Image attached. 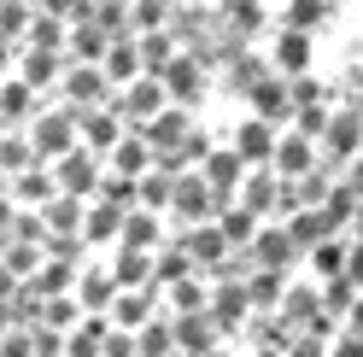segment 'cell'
Listing matches in <instances>:
<instances>
[{
	"mask_svg": "<svg viewBox=\"0 0 363 357\" xmlns=\"http://www.w3.org/2000/svg\"><path fill=\"white\" fill-rule=\"evenodd\" d=\"M176 6H188V0H176Z\"/></svg>",
	"mask_w": 363,
	"mask_h": 357,
	"instance_id": "63",
	"label": "cell"
},
{
	"mask_svg": "<svg viewBox=\"0 0 363 357\" xmlns=\"http://www.w3.org/2000/svg\"><path fill=\"white\" fill-rule=\"evenodd\" d=\"M141 129H147V141H152L158 152H170V147H182V141H188V129H194V106L170 100L164 111H152V118H147Z\"/></svg>",
	"mask_w": 363,
	"mask_h": 357,
	"instance_id": "15",
	"label": "cell"
},
{
	"mask_svg": "<svg viewBox=\"0 0 363 357\" xmlns=\"http://www.w3.org/2000/svg\"><path fill=\"white\" fill-rule=\"evenodd\" d=\"M106 47H111V35L94 24V18H77V24H71V47H65L71 59H88V64H100V59H106Z\"/></svg>",
	"mask_w": 363,
	"mask_h": 357,
	"instance_id": "36",
	"label": "cell"
},
{
	"mask_svg": "<svg viewBox=\"0 0 363 357\" xmlns=\"http://www.w3.org/2000/svg\"><path fill=\"white\" fill-rule=\"evenodd\" d=\"M30 141H35V152L41 159H65V152H71L77 141H82V129H77V106L65 100V106H41L35 111V123H30Z\"/></svg>",
	"mask_w": 363,
	"mask_h": 357,
	"instance_id": "2",
	"label": "cell"
},
{
	"mask_svg": "<svg viewBox=\"0 0 363 357\" xmlns=\"http://www.w3.org/2000/svg\"><path fill=\"white\" fill-rule=\"evenodd\" d=\"M111 94H118V82L106 76V64L71 59V71L59 76V100H71V106H106Z\"/></svg>",
	"mask_w": 363,
	"mask_h": 357,
	"instance_id": "4",
	"label": "cell"
},
{
	"mask_svg": "<svg viewBox=\"0 0 363 357\" xmlns=\"http://www.w3.org/2000/svg\"><path fill=\"white\" fill-rule=\"evenodd\" d=\"M77 276H82V264H65V258H41V270L30 276L41 293H71L77 287Z\"/></svg>",
	"mask_w": 363,
	"mask_h": 357,
	"instance_id": "41",
	"label": "cell"
},
{
	"mask_svg": "<svg viewBox=\"0 0 363 357\" xmlns=\"http://www.w3.org/2000/svg\"><path fill=\"white\" fill-rule=\"evenodd\" d=\"M30 164H48V159L35 152L30 129H0V170H6V176H18V170H30Z\"/></svg>",
	"mask_w": 363,
	"mask_h": 357,
	"instance_id": "31",
	"label": "cell"
},
{
	"mask_svg": "<svg viewBox=\"0 0 363 357\" xmlns=\"http://www.w3.org/2000/svg\"><path fill=\"white\" fill-rule=\"evenodd\" d=\"M357 152H363V111H357V106H352V111H334L328 129H323V159L346 170Z\"/></svg>",
	"mask_w": 363,
	"mask_h": 357,
	"instance_id": "7",
	"label": "cell"
},
{
	"mask_svg": "<svg viewBox=\"0 0 363 357\" xmlns=\"http://www.w3.org/2000/svg\"><path fill=\"white\" fill-rule=\"evenodd\" d=\"M287 24H293V30H311V24H316V0H293Z\"/></svg>",
	"mask_w": 363,
	"mask_h": 357,
	"instance_id": "54",
	"label": "cell"
},
{
	"mask_svg": "<svg viewBox=\"0 0 363 357\" xmlns=\"http://www.w3.org/2000/svg\"><path fill=\"white\" fill-rule=\"evenodd\" d=\"M252 357H287V351H276V346H252Z\"/></svg>",
	"mask_w": 363,
	"mask_h": 357,
	"instance_id": "60",
	"label": "cell"
},
{
	"mask_svg": "<svg viewBox=\"0 0 363 357\" xmlns=\"http://www.w3.org/2000/svg\"><path fill=\"white\" fill-rule=\"evenodd\" d=\"M158 310H164V287H118V299H111V322L118 328H141V322H152Z\"/></svg>",
	"mask_w": 363,
	"mask_h": 357,
	"instance_id": "10",
	"label": "cell"
},
{
	"mask_svg": "<svg viewBox=\"0 0 363 357\" xmlns=\"http://www.w3.org/2000/svg\"><path fill=\"white\" fill-rule=\"evenodd\" d=\"M170 357H199V351H182V346H176V351H170Z\"/></svg>",
	"mask_w": 363,
	"mask_h": 357,
	"instance_id": "61",
	"label": "cell"
},
{
	"mask_svg": "<svg viewBox=\"0 0 363 357\" xmlns=\"http://www.w3.org/2000/svg\"><path fill=\"white\" fill-rule=\"evenodd\" d=\"M246 334H252V346H276V351H287L299 328H293V322L281 317V310H252V322H246Z\"/></svg>",
	"mask_w": 363,
	"mask_h": 357,
	"instance_id": "32",
	"label": "cell"
},
{
	"mask_svg": "<svg viewBox=\"0 0 363 357\" xmlns=\"http://www.w3.org/2000/svg\"><path fill=\"white\" fill-rule=\"evenodd\" d=\"M123 217L129 205H111V199H88V217H82V234H88V246H118V234H123Z\"/></svg>",
	"mask_w": 363,
	"mask_h": 357,
	"instance_id": "19",
	"label": "cell"
},
{
	"mask_svg": "<svg viewBox=\"0 0 363 357\" xmlns=\"http://www.w3.org/2000/svg\"><path fill=\"white\" fill-rule=\"evenodd\" d=\"M24 47H71V18H53V12H35L30 30H24Z\"/></svg>",
	"mask_w": 363,
	"mask_h": 357,
	"instance_id": "37",
	"label": "cell"
},
{
	"mask_svg": "<svg viewBox=\"0 0 363 357\" xmlns=\"http://www.w3.org/2000/svg\"><path fill=\"white\" fill-rule=\"evenodd\" d=\"M211 305V276H188V281H176V287H164V310H206Z\"/></svg>",
	"mask_w": 363,
	"mask_h": 357,
	"instance_id": "38",
	"label": "cell"
},
{
	"mask_svg": "<svg viewBox=\"0 0 363 357\" xmlns=\"http://www.w3.org/2000/svg\"><path fill=\"white\" fill-rule=\"evenodd\" d=\"M94 199H111V205H141V176H123V170H111V164H106Z\"/></svg>",
	"mask_w": 363,
	"mask_h": 357,
	"instance_id": "42",
	"label": "cell"
},
{
	"mask_svg": "<svg viewBox=\"0 0 363 357\" xmlns=\"http://www.w3.org/2000/svg\"><path fill=\"white\" fill-rule=\"evenodd\" d=\"M346 182H352V188H357V199H363V152H357V159L346 164Z\"/></svg>",
	"mask_w": 363,
	"mask_h": 357,
	"instance_id": "58",
	"label": "cell"
},
{
	"mask_svg": "<svg viewBox=\"0 0 363 357\" xmlns=\"http://www.w3.org/2000/svg\"><path fill=\"white\" fill-rule=\"evenodd\" d=\"M35 12H53V18H94V0H35Z\"/></svg>",
	"mask_w": 363,
	"mask_h": 357,
	"instance_id": "50",
	"label": "cell"
},
{
	"mask_svg": "<svg viewBox=\"0 0 363 357\" xmlns=\"http://www.w3.org/2000/svg\"><path fill=\"white\" fill-rule=\"evenodd\" d=\"M82 299H77V287H71V293H48V310H41V322H53V328H65V334H71L77 322H82Z\"/></svg>",
	"mask_w": 363,
	"mask_h": 357,
	"instance_id": "43",
	"label": "cell"
},
{
	"mask_svg": "<svg viewBox=\"0 0 363 357\" xmlns=\"http://www.w3.org/2000/svg\"><path fill=\"white\" fill-rule=\"evenodd\" d=\"M316 164H323V141L305 135V129H287L281 147H276V170L287 176V182H299V176H311Z\"/></svg>",
	"mask_w": 363,
	"mask_h": 357,
	"instance_id": "12",
	"label": "cell"
},
{
	"mask_svg": "<svg viewBox=\"0 0 363 357\" xmlns=\"http://www.w3.org/2000/svg\"><path fill=\"white\" fill-rule=\"evenodd\" d=\"M352 240H357V234H352ZM346 276H352V281L363 287V240H357V246H352V264H346Z\"/></svg>",
	"mask_w": 363,
	"mask_h": 357,
	"instance_id": "57",
	"label": "cell"
},
{
	"mask_svg": "<svg viewBox=\"0 0 363 357\" xmlns=\"http://www.w3.org/2000/svg\"><path fill=\"white\" fill-rule=\"evenodd\" d=\"M164 88H170V100L199 106V94H206V64H199L194 53H176V59H170V71H164Z\"/></svg>",
	"mask_w": 363,
	"mask_h": 357,
	"instance_id": "22",
	"label": "cell"
},
{
	"mask_svg": "<svg viewBox=\"0 0 363 357\" xmlns=\"http://www.w3.org/2000/svg\"><path fill=\"white\" fill-rule=\"evenodd\" d=\"M41 217H48V229H53V234H82L88 199H82V193H59L53 205H41Z\"/></svg>",
	"mask_w": 363,
	"mask_h": 357,
	"instance_id": "35",
	"label": "cell"
},
{
	"mask_svg": "<svg viewBox=\"0 0 363 357\" xmlns=\"http://www.w3.org/2000/svg\"><path fill=\"white\" fill-rule=\"evenodd\" d=\"M129 12H135V35H147L176 18V0H129Z\"/></svg>",
	"mask_w": 363,
	"mask_h": 357,
	"instance_id": "44",
	"label": "cell"
},
{
	"mask_svg": "<svg viewBox=\"0 0 363 357\" xmlns=\"http://www.w3.org/2000/svg\"><path fill=\"white\" fill-rule=\"evenodd\" d=\"M88 234H48V258H65V264H88Z\"/></svg>",
	"mask_w": 363,
	"mask_h": 357,
	"instance_id": "47",
	"label": "cell"
},
{
	"mask_svg": "<svg viewBox=\"0 0 363 357\" xmlns=\"http://www.w3.org/2000/svg\"><path fill=\"white\" fill-rule=\"evenodd\" d=\"M223 340H229V334H223V322L211 317V305H206V310H182V317H176V346H182V351L217 357Z\"/></svg>",
	"mask_w": 363,
	"mask_h": 357,
	"instance_id": "8",
	"label": "cell"
},
{
	"mask_svg": "<svg viewBox=\"0 0 363 357\" xmlns=\"http://www.w3.org/2000/svg\"><path fill=\"white\" fill-rule=\"evenodd\" d=\"M111 276H118V287H152V252L147 246H111Z\"/></svg>",
	"mask_w": 363,
	"mask_h": 357,
	"instance_id": "28",
	"label": "cell"
},
{
	"mask_svg": "<svg viewBox=\"0 0 363 357\" xmlns=\"http://www.w3.org/2000/svg\"><path fill=\"white\" fill-rule=\"evenodd\" d=\"M77 129H82V147H94V152H111L123 135H129V118L118 106H77Z\"/></svg>",
	"mask_w": 363,
	"mask_h": 357,
	"instance_id": "6",
	"label": "cell"
},
{
	"mask_svg": "<svg viewBox=\"0 0 363 357\" xmlns=\"http://www.w3.org/2000/svg\"><path fill=\"white\" fill-rule=\"evenodd\" d=\"M211 317L223 322V334H240L252 322V293H246V281H211Z\"/></svg>",
	"mask_w": 363,
	"mask_h": 357,
	"instance_id": "14",
	"label": "cell"
},
{
	"mask_svg": "<svg viewBox=\"0 0 363 357\" xmlns=\"http://www.w3.org/2000/svg\"><path fill=\"white\" fill-rule=\"evenodd\" d=\"M100 64H106V76L118 82V88H123V82H135V76L147 71V59H141V35H118V41L106 47V59H100Z\"/></svg>",
	"mask_w": 363,
	"mask_h": 357,
	"instance_id": "25",
	"label": "cell"
},
{
	"mask_svg": "<svg viewBox=\"0 0 363 357\" xmlns=\"http://www.w3.org/2000/svg\"><path fill=\"white\" fill-rule=\"evenodd\" d=\"M106 164H111V170H123V176H147V170L158 164V147L147 141V129H141V123H129V135L106 152Z\"/></svg>",
	"mask_w": 363,
	"mask_h": 357,
	"instance_id": "16",
	"label": "cell"
},
{
	"mask_svg": "<svg viewBox=\"0 0 363 357\" xmlns=\"http://www.w3.org/2000/svg\"><path fill=\"white\" fill-rule=\"evenodd\" d=\"M176 53H182V35H176L170 24H164V30H147V35H141V59H147V71H158V76H164Z\"/></svg>",
	"mask_w": 363,
	"mask_h": 357,
	"instance_id": "39",
	"label": "cell"
},
{
	"mask_svg": "<svg viewBox=\"0 0 363 357\" xmlns=\"http://www.w3.org/2000/svg\"><path fill=\"white\" fill-rule=\"evenodd\" d=\"M328 357H363V334H352V328H346V334H340V340L328 346Z\"/></svg>",
	"mask_w": 363,
	"mask_h": 357,
	"instance_id": "53",
	"label": "cell"
},
{
	"mask_svg": "<svg viewBox=\"0 0 363 357\" xmlns=\"http://www.w3.org/2000/svg\"><path fill=\"white\" fill-rule=\"evenodd\" d=\"M135 340H141V357H170L176 351V310H158L152 322H141Z\"/></svg>",
	"mask_w": 363,
	"mask_h": 357,
	"instance_id": "33",
	"label": "cell"
},
{
	"mask_svg": "<svg viewBox=\"0 0 363 357\" xmlns=\"http://www.w3.org/2000/svg\"><path fill=\"white\" fill-rule=\"evenodd\" d=\"M276 147H281V123L258 118V111L235 129V152H240L246 164H276Z\"/></svg>",
	"mask_w": 363,
	"mask_h": 357,
	"instance_id": "11",
	"label": "cell"
},
{
	"mask_svg": "<svg viewBox=\"0 0 363 357\" xmlns=\"http://www.w3.org/2000/svg\"><path fill=\"white\" fill-rule=\"evenodd\" d=\"M334 111H323V100H305V106H293V129H305V135L323 141V129H328Z\"/></svg>",
	"mask_w": 363,
	"mask_h": 357,
	"instance_id": "48",
	"label": "cell"
},
{
	"mask_svg": "<svg viewBox=\"0 0 363 357\" xmlns=\"http://www.w3.org/2000/svg\"><path fill=\"white\" fill-rule=\"evenodd\" d=\"M65 188H59V176H53V164H30V170H18L12 176V199H18V205H53V199H59Z\"/></svg>",
	"mask_w": 363,
	"mask_h": 357,
	"instance_id": "20",
	"label": "cell"
},
{
	"mask_svg": "<svg viewBox=\"0 0 363 357\" xmlns=\"http://www.w3.org/2000/svg\"><path fill=\"white\" fill-rule=\"evenodd\" d=\"M276 64H281V76H305V71H311V41H305V30L287 24V35L276 41Z\"/></svg>",
	"mask_w": 363,
	"mask_h": 357,
	"instance_id": "40",
	"label": "cell"
},
{
	"mask_svg": "<svg viewBox=\"0 0 363 357\" xmlns=\"http://www.w3.org/2000/svg\"><path fill=\"white\" fill-rule=\"evenodd\" d=\"M111 106H118L129 123H147L152 111H164V106H170V88H164V76H158V71H141L135 82H123L118 94H111Z\"/></svg>",
	"mask_w": 363,
	"mask_h": 357,
	"instance_id": "5",
	"label": "cell"
},
{
	"mask_svg": "<svg viewBox=\"0 0 363 357\" xmlns=\"http://www.w3.org/2000/svg\"><path fill=\"white\" fill-rule=\"evenodd\" d=\"M18 281H24V276H12V270H6V258H0V299H12V293H18Z\"/></svg>",
	"mask_w": 363,
	"mask_h": 357,
	"instance_id": "56",
	"label": "cell"
},
{
	"mask_svg": "<svg viewBox=\"0 0 363 357\" xmlns=\"http://www.w3.org/2000/svg\"><path fill=\"white\" fill-rule=\"evenodd\" d=\"M53 176H59V188L65 193H82V199H94L100 193V176H106V152H94V147H71L65 159H53Z\"/></svg>",
	"mask_w": 363,
	"mask_h": 357,
	"instance_id": "3",
	"label": "cell"
},
{
	"mask_svg": "<svg viewBox=\"0 0 363 357\" xmlns=\"http://www.w3.org/2000/svg\"><path fill=\"white\" fill-rule=\"evenodd\" d=\"M77 299H82L88 310H111V299H118V276H111V264H106V270H88V264H82Z\"/></svg>",
	"mask_w": 363,
	"mask_h": 357,
	"instance_id": "34",
	"label": "cell"
},
{
	"mask_svg": "<svg viewBox=\"0 0 363 357\" xmlns=\"http://www.w3.org/2000/svg\"><path fill=\"white\" fill-rule=\"evenodd\" d=\"M252 111H258V118H269V123H293V82L264 76V82L252 88Z\"/></svg>",
	"mask_w": 363,
	"mask_h": 357,
	"instance_id": "27",
	"label": "cell"
},
{
	"mask_svg": "<svg viewBox=\"0 0 363 357\" xmlns=\"http://www.w3.org/2000/svg\"><path fill=\"white\" fill-rule=\"evenodd\" d=\"M217 229L229 234V246H252L258 240V229H264V217L246 205V199L235 193V199H223V211H217Z\"/></svg>",
	"mask_w": 363,
	"mask_h": 357,
	"instance_id": "23",
	"label": "cell"
},
{
	"mask_svg": "<svg viewBox=\"0 0 363 357\" xmlns=\"http://www.w3.org/2000/svg\"><path fill=\"white\" fill-rule=\"evenodd\" d=\"M6 328H18V310H12V299H0V334Z\"/></svg>",
	"mask_w": 363,
	"mask_h": 357,
	"instance_id": "59",
	"label": "cell"
},
{
	"mask_svg": "<svg viewBox=\"0 0 363 357\" xmlns=\"http://www.w3.org/2000/svg\"><path fill=\"white\" fill-rule=\"evenodd\" d=\"M223 199H235V193H217L206 182V170H182L176 193H170V229H182V222H211L223 211Z\"/></svg>",
	"mask_w": 363,
	"mask_h": 357,
	"instance_id": "1",
	"label": "cell"
},
{
	"mask_svg": "<svg viewBox=\"0 0 363 357\" xmlns=\"http://www.w3.org/2000/svg\"><path fill=\"white\" fill-rule=\"evenodd\" d=\"M65 71H71V53H59V47H18V76H24L30 88H53Z\"/></svg>",
	"mask_w": 363,
	"mask_h": 357,
	"instance_id": "17",
	"label": "cell"
},
{
	"mask_svg": "<svg viewBox=\"0 0 363 357\" xmlns=\"http://www.w3.org/2000/svg\"><path fill=\"white\" fill-rule=\"evenodd\" d=\"M0 357H35L30 328H6V334H0Z\"/></svg>",
	"mask_w": 363,
	"mask_h": 357,
	"instance_id": "52",
	"label": "cell"
},
{
	"mask_svg": "<svg viewBox=\"0 0 363 357\" xmlns=\"http://www.w3.org/2000/svg\"><path fill=\"white\" fill-rule=\"evenodd\" d=\"M188 276H206V270L194 264V252L182 246V240H164V246L152 252V281L158 287H176V281H188Z\"/></svg>",
	"mask_w": 363,
	"mask_h": 357,
	"instance_id": "24",
	"label": "cell"
},
{
	"mask_svg": "<svg viewBox=\"0 0 363 357\" xmlns=\"http://www.w3.org/2000/svg\"><path fill=\"white\" fill-rule=\"evenodd\" d=\"M100 357H141V340H135V328H111Z\"/></svg>",
	"mask_w": 363,
	"mask_h": 357,
	"instance_id": "51",
	"label": "cell"
},
{
	"mask_svg": "<svg viewBox=\"0 0 363 357\" xmlns=\"http://www.w3.org/2000/svg\"><path fill=\"white\" fill-rule=\"evenodd\" d=\"M170 240H182V246L194 252V264H199L206 276L217 270V258L229 252V234L217 229V217H211V222H182V229H170Z\"/></svg>",
	"mask_w": 363,
	"mask_h": 357,
	"instance_id": "9",
	"label": "cell"
},
{
	"mask_svg": "<svg viewBox=\"0 0 363 357\" xmlns=\"http://www.w3.org/2000/svg\"><path fill=\"white\" fill-rule=\"evenodd\" d=\"M41 106H48V100H41V88H30L24 76L0 82V129H30Z\"/></svg>",
	"mask_w": 363,
	"mask_h": 357,
	"instance_id": "13",
	"label": "cell"
},
{
	"mask_svg": "<svg viewBox=\"0 0 363 357\" xmlns=\"http://www.w3.org/2000/svg\"><path fill=\"white\" fill-rule=\"evenodd\" d=\"M199 170H206V182H211L217 193H240V182H246V170H252V164H246L240 152H235V141H229V147H211Z\"/></svg>",
	"mask_w": 363,
	"mask_h": 357,
	"instance_id": "21",
	"label": "cell"
},
{
	"mask_svg": "<svg viewBox=\"0 0 363 357\" xmlns=\"http://www.w3.org/2000/svg\"><path fill=\"white\" fill-rule=\"evenodd\" d=\"M323 310V281H287V299H281V317L293 322V328H311V317Z\"/></svg>",
	"mask_w": 363,
	"mask_h": 357,
	"instance_id": "30",
	"label": "cell"
},
{
	"mask_svg": "<svg viewBox=\"0 0 363 357\" xmlns=\"http://www.w3.org/2000/svg\"><path fill=\"white\" fill-rule=\"evenodd\" d=\"M94 6H100V0H94Z\"/></svg>",
	"mask_w": 363,
	"mask_h": 357,
	"instance_id": "64",
	"label": "cell"
},
{
	"mask_svg": "<svg viewBox=\"0 0 363 357\" xmlns=\"http://www.w3.org/2000/svg\"><path fill=\"white\" fill-rule=\"evenodd\" d=\"M281 182H287V176H281L276 164H252V170H246V182H240V199H246L258 217H276V205H281Z\"/></svg>",
	"mask_w": 363,
	"mask_h": 357,
	"instance_id": "18",
	"label": "cell"
},
{
	"mask_svg": "<svg viewBox=\"0 0 363 357\" xmlns=\"http://www.w3.org/2000/svg\"><path fill=\"white\" fill-rule=\"evenodd\" d=\"M352 246H357V240L334 229V234L323 240V246H311V258H305V264H311V276H316V281H328V276H346V264H352Z\"/></svg>",
	"mask_w": 363,
	"mask_h": 357,
	"instance_id": "26",
	"label": "cell"
},
{
	"mask_svg": "<svg viewBox=\"0 0 363 357\" xmlns=\"http://www.w3.org/2000/svg\"><path fill=\"white\" fill-rule=\"evenodd\" d=\"M0 246H6V234H0Z\"/></svg>",
	"mask_w": 363,
	"mask_h": 357,
	"instance_id": "62",
	"label": "cell"
},
{
	"mask_svg": "<svg viewBox=\"0 0 363 357\" xmlns=\"http://www.w3.org/2000/svg\"><path fill=\"white\" fill-rule=\"evenodd\" d=\"M287 281H293V270H269V264H258V270L246 276L252 310H281V299H287Z\"/></svg>",
	"mask_w": 363,
	"mask_h": 357,
	"instance_id": "29",
	"label": "cell"
},
{
	"mask_svg": "<svg viewBox=\"0 0 363 357\" xmlns=\"http://www.w3.org/2000/svg\"><path fill=\"white\" fill-rule=\"evenodd\" d=\"M18 211H24V205H18L12 193H0V234H12V222H18Z\"/></svg>",
	"mask_w": 363,
	"mask_h": 357,
	"instance_id": "55",
	"label": "cell"
},
{
	"mask_svg": "<svg viewBox=\"0 0 363 357\" xmlns=\"http://www.w3.org/2000/svg\"><path fill=\"white\" fill-rule=\"evenodd\" d=\"M328 346L334 340H323L316 328H299V334H293V346H287V357H328Z\"/></svg>",
	"mask_w": 363,
	"mask_h": 357,
	"instance_id": "49",
	"label": "cell"
},
{
	"mask_svg": "<svg viewBox=\"0 0 363 357\" xmlns=\"http://www.w3.org/2000/svg\"><path fill=\"white\" fill-rule=\"evenodd\" d=\"M0 258H6V270H12V276H35V270H41V258H48V246H30V240H6V246H0Z\"/></svg>",
	"mask_w": 363,
	"mask_h": 357,
	"instance_id": "45",
	"label": "cell"
},
{
	"mask_svg": "<svg viewBox=\"0 0 363 357\" xmlns=\"http://www.w3.org/2000/svg\"><path fill=\"white\" fill-rule=\"evenodd\" d=\"M170 193H176V176L152 164V170L141 176V205H152V211H170Z\"/></svg>",
	"mask_w": 363,
	"mask_h": 357,
	"instance_id": "46",
	"label": "cell"
}]
</instances>
